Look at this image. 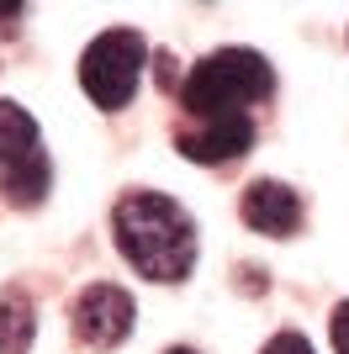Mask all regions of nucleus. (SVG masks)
Returning a JSON list of instances; mask_svg holds the SVG:
<instances>
[{"label": "nucleus", "mask_w": 349, "mask_h": 354, "mask_svg": "<svg viewBox=\"0 0 349 354\" xmlns=\"http://www.w3.org/2000/svg\"><path fill=\"white\" fill-rule=\"evenodd\" d=\"M111 227H116V249L148 281L174 286L196 265V217L164 191H127L111 212Z\"/></svg>", "instance_id": "1"}, {"label": "nucleus", "mask_w": 349, "mask_h": 354, "mask_svg": "<svg viewBox=\"0 0 349 354\" xmlns=\"http://www.w3.org/2000/svg\"><path fill=\"white\" fill-rule=\"evenodd\" d=\"M276 90V69L265 64L254 48H217L202 64H190L186 85H180V106L202 122L217 117H244V106L265 101Z\"/></svg>", "instance_id": "2"}, {"label": "nucleus", "mask_w": 349, "mask_h": 354, "mask_svg": "<svg viewBox=\"0 0 349 354\" xmlns=\"http://www.w3.org/2000/svg\"><path fill=\"white\" fill-rule=\"evenodd\" d=\"M53 185V164L43 153V133L27 117V106L0 101V191L11 207H43Z\"/></svg>", "instance_id": "3"}, {"label": "nucleus", "mask_w": 349, "mask_h": 354, "mask_svg": "<svg viewBox=\"0 0 349 354\" xmlns=\"http://www.w3.org/2000/svg\"><path fill=\"white\" fill-rule=\"evenodd\" d=\"M143 64H148V43L132 27H111L85 48V59H80V85H85V95L101 106V111H122V106L138 95Z\"/></svg>", "instance_id": "4"}, {"label": "nucleus", "mask_w": 349, "mask_h": 354, "mask_svg": "<svg viewBox=\"0 0 349 354\" xmlns=\"http://www.w3.org/2000/svg\"><path fill=\"white\" fill-rule=\"evenodd\" d=\"M132 317H138L132 296L122 291V286H111V281L85 286L80 301H74V333H80L90 349H116V344H127Z\"/></svg>", "instance_id": "5"}, {"label": "nucleus", "mask_w": 349, "mask_h": 354, "mask_svg": "<svg viewBox=\"0 0 349 354\" xmlns=\"http://www.w3.org/2000/svg\"><path fill=\"white\" fill-rule=\"evenodd\" d=\"M244 222L254 233H270V238H291L302 227V196L280 185V180H254L244 191Z\"/></svg>", "instance_id": "6"}, {"label": "nucleus", "mask_w": 349, "mask_h": 354, "mask_svg": "<svg viewBox=\"0 0 349 354\" xmlns=\"http://www.w3.org/2000/svg\"><path fill=\"white\" fill-rule=\"evenodd\" d=\"M249 143H254V122L249 117H217V122H202L196 133L174 138V148L190 164H228L238 153H249Z\"/></svg>", "instance_id": "7"}, {"label": "nucleus", "mask_w": 349, "mask_h": 354, "mask_svg": "<svg viewBox=\"0 0 349 354\" xmlns=\"http://www.w3.org/2000/svg\"><path fill=\"white\" fill-rule=\"evenodd\" d=\"M37 339V317H32L27 291H0V354H27Z\"/></svg>", "instance_id": "8"}, {"label": "nucleus", "mask_w": 349, "mask_h": 354, "mask_svg": "<svg viewBox=\"0 0 349 354\" xmlns=\"http://www.w3.org/2000/svg\"><path fill=\"white\" fill-rule=\"evenodd\" d=\"M260 354H318V349H312V344H307L302 333H291V328H286V333H276V339L265 344Z\"/></svg>", "instance_id": "9"}, {"label": "nucleus", "mask_w": 349, "mask_h": 354, "mask_svg": "<svg viewBox=\"0 0 349 354\" xmlns=\"http://www.w3.org/2000/svg\"><path fill=\"white\" fill-rule=\"evenodd\" d=\"M328 333H334V354H349V301H339V307H334Z\"/></svg>", "instance_id": "10"}, {"label": "nucleus", "mask_w": 349, "mask_h": 354, "mask_svg": "<svg viewBox=\"0 0 349 354\" xmlns=\"http://www.w3.org/2000/svg\"><path fill=\"white\" fill-rule=\"evenodd\" d=\"M170 354H196V349H186V344H180V349H170Z\"/></svg>", "instance_id": "11"}]
</instances>
